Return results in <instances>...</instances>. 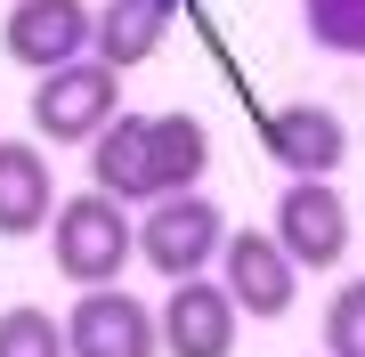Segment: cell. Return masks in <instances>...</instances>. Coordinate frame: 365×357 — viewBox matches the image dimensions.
Segmentation results:
<instances>
[{"label":"cell","instance_id":"13","mask_svg":"<svg viewBox=\"0 0 365 357\" xmlns=\"http://www.w3.org/2000/svg\"><path fill=\"white\" fill-rule=\"evenodd\" d=\"M146 162H155V195H179L211 171V138L195 114H146Z\"/></svg>","mask_w":365,"mask_h":357},{"label":"cell","instance_id":"9","mask_svg":"<svg viewBox=\"0 0 365 357\" xmlns=\"http://www.w3.org/2000/svg\"><path fill=\"white\" fill-rule=\"evenodd\" d=\"M260 146L284 162L292 179H333L341 155H349V130H341L333 106H276L260 122Z\"/></svg>","mask_w":365,"mask_h":357},{"label":"cell","instance_id":"14","mask_svg":"<svg viewBox=\"0 0 365 357\" xmlns=\"http://www.w3.org/2000/svg\"><path fill=\"white\" fill-rule=\"evenodd\" d=\"M0 357H66V317L16 301L9 317H0Z\"/></svg>","mask_w":365,"mask_h":357},{"label":"cell","instance_id":"7","mask_svg":"<svg viewBox=\"0 0 365 357\" xmlns=\"http://www.w3.org/2000/svg\"><path fill=\"white\" fill-rule=\"evenodd\" d=\"M276 244L292 252V268H341V244H349L341 187L333 179H292L276 195Z\"/></svg>","mask_w":365,"mask_h":357},{"label":"cell","instance_id":"2","mask_svg":"<svg viewBox=\"0 0 365 357\" xmlns=\"http://www.w3.org/2000/svg\"><path fill=\"white\" fill-rule=\"evenodd\" d=\"M114 114H122V73L106 57H66L33 90V130L49 146H90Z\"/></svg>","mask_w":365,"mask_h":357},{"label":"cell","instance_id":"12","mask_svg":"<svg viewBox=\"0 0 365 357\" xmlns=\"http://www.w3.org/2000/svg\"><path fill=\"white\" fill-rule=\"evenodd\" d=\"M163 33H170V0H106L90 16V57L130 73V66H146L163 49Z\"/></svg>","mask_w":365,"mask_h":357},{"label":"cell","instance_id":"6","mask_svg":"<svg viewBox=\"0 0 365 357\" xmlns=\"http://www.w3.org/2000/svg\"><path fill=\"white\" fill-rule=\"evenodd\" d=\"M220 284L235 292L244 317H284L300 301V268H292V252L276 244V227H235L220 244Z\"/></svg>","mask_w":365,"mask_h":357},{"label":"cell","instance_id":"16","mask_svg":"<svg viewBox=\"0 0 365 357\" xmlns=\"http://www.w3.org/2000/svg\"><path fill=\"white\" fill-rule=\"evenodd\" d=\"M325 357H365V276L325 301Z\"/></svg>","mask_w":365,"mask_h":357},{"label":"cell","instance_id":"3","mask_svg":"<svg viewBox=\"0 0 365 357\" xmlns=\"http://www.w3.org/2000/svg\"><path fill=\"white\" fill-rule=\"evenodd\" d=\"M227 244V212L211 195H195V187H179V195H155L146 203V227H138V252H146V268L155 276H203L211 268V252Z\"/></svg>","mask_w":365,"mask_h":357},{"label":"cell","instance_id":"10","mask_svg":"<svg viewBox=\"0 0 365 357\" xmlns=\"http://www.w3.org/2000/svg\"><path fill=\"white\" fill-rule=\"evenodd\" d=\"M57 212V179H49V155L25 138H0V236H41Z\"/></svg>","mask_w":365,"mask_h":357},{"label":"cell","instance_id":"1","mask_svg":"<svg viewBox=\"0 0 365 357\" xmlns=\"http://www.w3.org/2000/svg\"><path fill=\"white\" fill-rule=\"evenodd\" d=\"M49 260L66 284H122V268L138 260V219L130 203H114L106 187H90V195H57L49 212Z\"/></svg>","mask_w":365,"mask_h":357},{"label":"cell","instance_id":"15","mask_svg":"<svg viewBox=\"0 0 365 357\" xmlns=\"http://www.w3.org/2000/svg\"><path fill=\"white\" fill-rule=\"evenodd\" d=\"M300 16L333 57H365V0H300Z\"/></svg>","mask_w":365,"mask_h":357},{"label":"cell","instance_id":"11","mask_svg":"<svg viewBox=\"0 0 365 357\" xmlns=\"http://www.w3.org/2000/svg\"><path fill=\"white\" fill-rule=\"evenodd\" d=\"M90 187L114 203H155V162H146V114H114L90 138Z\"/></svg>","mask_w":365,"mask_h":357},{"label":"cell","instance_id":"8","mask_svg":"<svg viewBox=\"0 0 365 357\" xmlns=\"http://www.w3.org/2000/svg\"><path fill=\"white\" fill-rule=\"evenodd\" d=\"M90 16L98 9H81V0H9L0 49H9V66L49 73V66H66V57H90Z\"/></svg>","mask_w":365,"mask_h":357},{"label":"cell","instance_id":"4","mask_svg":"<svg viewBox=\"0 0 365 357\" xmlns=\"http://www.w3.org/2000/svg\"><path fill=\"white\" fill-rule=\"evenodd\" d=\"M66 357H163V333H155L138 292L81 284V301L66 317Z\"/></svg>","mask_w":365,"mask_h":357},{"label":"cell","instance_id":"5","mask_svg":"<svg viewBox=\"0 0 365 357\" xmlns=\"http://www.w3.org/2000/svg\"><path fill=\"white\" fill-rule=\"evenodd\" d=\"M235 325H244V309H235L227 284H211V268L203 276H179L163 317H155L163 357H235Z\"/></svg>","mask_w":365,"mask_h":357}]
</instances>
